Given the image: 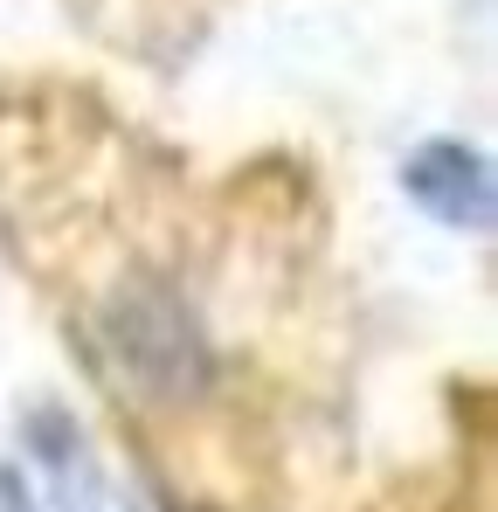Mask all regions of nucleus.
<instances>
[{"instance_id": "obj_1", "label": "nucleus", "mask_w": 498, "mask_h": 512, "mask_svg": "<svg viewBox=\"0 0 498 512\" xmlns=\"http://www.w3.org/2000/svg\"><path fill=\"white\" fill-rule=\"evenodd\" d=\"M104 333H111L125 374H132L139 388L187 395V388H201V374H208V346H201L194 312H187L173 291H160V284H132V291L104 312Z\"/></svg>"}, {"instance_id": "obj_2", "label": "nucleus", "mask_w": 498, "mask_h": 512, "mask_svg": "<svg viewBox=\"0 0 498 512\" xmlns=\"http://www.w3.org/2000/svg\"><path fill=\"white\" fill-rule=\"evenodd\" d=\"M402 187L436 222H457V229L492 222V160L478 146H464V139H422L402 160Z\"/></svg>"}, {"instance_id": "obj_3", "label": "nucleus", "mask_w": 498, "mask_h": 512, "mask_svg": "<svg viewBox=\"0 0 498 512\" xmlns=\"http://www.w3.org/2000/svg\"><path fill=\"white\" fill-rule=\"evenodd\" d=\"M28 443L49 471V506L56 512H139L125 499V485L104 471V457L90 450V436H77V423H63L56 409H42L28 423Z\"/></svg>"}, {"instance_id": "obj_4", "label": "nucleus", "mask_w": 498, "mask_h": 512, "mask_svg": "<svg viewBox=\"0 0 498 512\" xmlns=\"http://www.w3.org/2000/svg\"><path fill=\"white\" fill-rule=\"evenodd\" d=\"M0 512H35V506H28V485H21V471H14V464H0Z\"/></svg>"}]
</instances>
